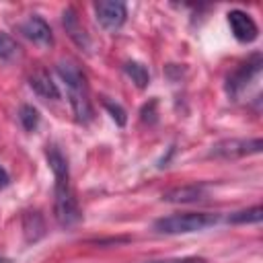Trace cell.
<instances>
[{"label": "cell", "mask_w": 263, "mask_h": 263, "mask_svg": "<svg viewBox=\"0 0 263 263\" xmlns=\"http://www.w3.org/2000/svg\"><path fill=\"white\" fill-rule=\"evenodd\" d=\"M23 230H25V236L27 240H37L45 234V224H43V218L39 212H27L25 218H23Z\"/></svg>", "instance_id": "7c38bea8"}, {"label": "cell", "mask_w": 263, "mask_h": 263, "mask_svg": "<svg viewBox=\"0 0 263 263\" xmlns=\"http://www.w3.org/2000/svg\"><path fill=\"white\" fill-rule=\"evenodd\" d=\"M261 146H263V142L259 138H253V140L230 138V140H222V142L214 144L208 156L210 158H222V160H234V158H242V156L261 152Z\"/></svg>", "instance_id": "277c9868"}, {"label": "cell", "mask_w": 263, "mask_h": 263, "mask_svg": "<svg viewBox=\"0 0 263 263\" xmlns=\"http://www.w3.org/2000/svg\"><path fill=\"white\" fill-rule=\"evenodd\" d=\"M228 25H230V31H232L234 39L240 41V43H251L259 35L257 23L251 18V14H247L242 10H230L228 12Z\"/></svg>", "instance_id": "52a82bcc"}, {"label": "cell", "mask_w": 263, "mask_h": 263, "mask_svg": "<svg viewBox=\"0 0 263 263\" xmlns=\"http://www.w3.org/2000/svg\"><path fill=\"white\" fill-rule=\"evenodd\" d=\"M103 105H105V109L111 113V117H113V121L117 123V125H125V111L121 109V105H117V103H113V101H109V99H105L103 101Z\"/></svg>", "instance_id": "e0dca14e"}, {"label": "cell", "mask_w": 263, "mask_h": 263, "mask_svg": "<svg viewBox=\"0 0 263 263\" xmlns=\"http://www.w3.org/2000/svg\"><path fill=\"white\" fill-rule=\"evenodd\" d=\"M220 222L218 214L212 212H187V214H173L158 218L154 222V230L158 234H189L205 230Z\"/></svg>", "instance_id": "3957f363"}, {"label": "cell", "mask_w": 263, "mask_h": 263, "mask_svg": "<svg viewBox=\"0 0 263 263\" xmlns=\"http://www.w3.org/2000/svg\"><path fill=\"white\" fill-rule=\"evenodd\" d=\"M18 119L23 123V127L27 132H33L37 125H39V111L31 105H23L21 107V113H18Z\"/></svg>", "instance_id": "9a60e30c"}, {"label": "cell", "mask_w": 263, "mask_h": 263, "mask_svg": "<svg viewBox=\"0 0 263 263\" xmlns=\"http://www.w3.org/2000/svg\"><path fill=\"white\" fill-rule=\"evenodd\" d=\"M29 84H31V88H33L39 97H43V99H51V101L60 99V90H58L55 82L51 80V76H49L45 70H35V72L29 76Z\"/></svg>", "instance_id": "8fae6325"}, {"label": "cell", "mask_w": 263, "mask_h": 263, "mask_svg": "<svg viewBox=\"0 0 263 263\" xmlns=\"http://www.w3.org/2000/svg\"><path fill=\"white\" fill-rule=\"evenodd\" d=\"M21 31L23 35L33 41L35 45L39 47H51L53 45V35H51V29L49 25L39 16V14H31L23 25H21Z\"/></svg>", "instance_id": "ba28073f"}, {"label": "cell", "mask_w": 263, "mask_h": 263, "mask_svg": "<svg viewBox=\"0 0 263 263\" xmlns=\"http://www.w3.org/2000/svg\"><path fill=\"white\" fill-rule=\"evenodd\" d=\"M95 12L99 25L109 33L119 31L127 18V8L119 0H99L95 2Z\"/></svg>", "instance_id": "8992f818"}, {"label": "cell", "mask_w": 263, "mask_h": 263, "mask_svg": "<svg viewBox=\"0 0 263 263\" xmlns=\"http://www.w3.org/2000/svg\"><path fill=\"white\" fill-rule=\"evenodd\" d=\"M261 66H263V62H261V55H259V53H255V55H251L247 62L238 64V66L228 74V78H226V92H228L232 99H236V97L249 86V82L261 72Z\"/></svg>", "instance_id": "5b68a950"}, {"label": "cell", "mask_w": 263, "mask_h": 263, "mask_svg": "<svg viewBox=\"0 0 263 263\" xmlns=\"http://www.w3.org/2000/svg\"><path fill=\"white\" fill-rule=\"evenodd\" d=\"M0 263H8V261H6V259H2V257H0Z\"/></svg>", "instance_id": "ffe728a7"}, {"label": "cell", "mask_w": 263, "mask_h": 263, "mask_svg": "<svg viewBox=\"0 0 263 263\" xmlns=\"http://www.w3.org/2000/svg\"><path fill=\"white\" fill-rule=\"evenodd\" d=\"M55 70H58L60 78H62L64 84H66L74 119H76L78 123H82V125L90 123L92 117H95V113H92V105H90L88 84H86L84 72H82V70L78 68V64L72 62V60H62V62H58Z\"/></svg>", "instance_id": "7a4b0ae2"}, {"label": "cell", "mask_w": 263, "mask_h": 263, "mask_svg": "<svg viewBox=\"0 0 263 263\" xmlns=\"http://www.w3.org/2000/svg\"><path fill=\"white\" fill-rule=\"evenodd\" d=\"M208 191L203 185H183V187H175L168 189L166 193H162V201L168 203H195L205 199Z\"/></svg>", "instance_id": "9c48e42d"}, {"label": "cell", "mask_w": 263, "mask_h": 263, "mask_svg": "<svg viewBox=\"0 0 263 263\" xmlns=\"http://www.w3.org/2000/svg\"><path fill=\"white\" fill-rule=\"evenodd\" d=\"M8 183H10V177H8L6 168H4V166H0V191H2L4 187H8Z\"/></svg>", "instance_id": "d6986e66"}, {"label": "cell", "mask_w": 263, "mask_h": 263, "mask_svg": "<svg viewBox=\"0 0 263 263\" xmlns=\"http://www.w3.org/2000/svg\"><path fill=\"white\" fill-rule=\"evenodd\" d=\"M18 55V45L16 41L6 35V33H0V58L2 60H12Z\"/></svg>", "instance_id": "2e32d148"}, {"label": "cell", "mask_w": 263, "mask_h": 263, "mask_svg": "<svg viewBox=\"0 0 263 263\" xmlns=\"http://www.w3.org/2000/svg\"><path fill=\"white\" fill-rule=\"evenodd\" d=\"M146 263H208L203 257H171V259H156V261H146Z\"/></svg>", "instance_id": "ac0fdd59"}, {"label": "cell", "mask_w": 263, "mask_h": 263, "mask_svg": "<svg viewBox=\"0 0 263 263\" xmlns=\"http://www.w3.org/2000/svg\"><path fill=\"white\" fill-rule=\"evenodd\" d=\"M261 218H263V210H261V205H255V208L230 214L228 222H232V224H257V222H261Z\"/></svg>", "instance_id": "5bb4252c"}, {"label": "cell", "mask_w": 263, "mask_h": 263, "mask_svg": "<svg viewBox=\"0 0 263 263\" xmlns=\"http://www.w3.org/2000/svg\"><path fill=\"white\" fill-rule=\"evenodd\" d=\"M62 23H64V29H66L68 37H70L78 47H82V49H88V47H90V41H88L84 29H82V25H80V21H78V16H76V12H74L72 8H66V10H64Z\"/></svg>", "instance_id": "30bf717a"}, {"label": "cell", "mask_w": 263, "mask_h": 263, "mask_svg": "<svg viewBox=\"0 0 263 263\" xmlns=\"http://www.w3.org/2000/svg\"><path fill=\"white\" fill-rule=\"evenodd\" d=\"M45 158L47 164L53 173V210H55V220L62 226H74L80 220V208L74 195V189L70 185V168H68V160L62 154V150L55 144H49L45 148Z\"/></svg>", "instance_id": "6da1fadb"}, {"label": "cell", "mask_w": 263, "mask_h": 263, "mask_svg": "<svg viewBox=\"0 0 263 263\" xmlns=\"http://www.w3.org/2000/svg\"><path fill=\"white\" fill-rule=\"evenodd\" d=\"M123 70H125V74L132 78V82H134L138 88H146V86H148L150 74H148L146 66H142L140 62H125V64H123Z\"/></svg>", "instance_id": "4fadbf2b"}]
</instances>
